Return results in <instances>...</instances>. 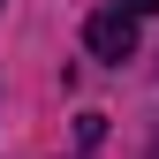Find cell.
Masks as SVG:
<instances>
[{
    "label": "cell",
    "instance_id": "obj_1",
    "mask_svg": "<svg viewBox=\"0 0 159 159\" xmlns=\"http://www.w3.org/2000/svg\"><path fill=\"white\" fill-rule=\"evenodd\" d=\"M84 46L98 53V61H129V53H136V15H121V8H98L91 23H84Z\"/></svg>",
    "mask_w": 159,
    "mask_h": 159
},
{
    "label": "cell",
    "instance_id": "obj_2",
    "mask_svg": "<svg viewBox=\"0 0 159 159\" xmlns=\"http://www.w3.org/2000/svg\"><path fill=\"white\" fill-rule=\"evenodd\" d=\"M121 15H159V0H114Z\"/></svg>",
    "mask_w": 159,
    "mask_h": 159
}]
</instances>
